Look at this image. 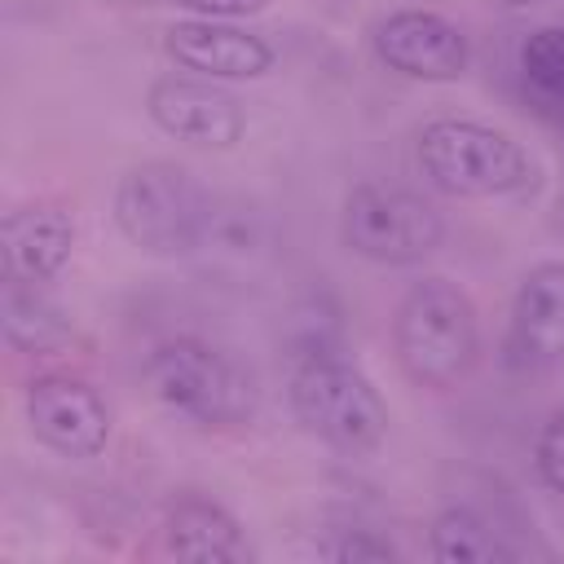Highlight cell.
I'll list each match as a JSON object with an SVG mask.
<instances>
[{
    "label": "cell",
    "instance_id": "cell-1",
    "mask_svg": "<svg viewBox=\"0 0 564 564\" xmlns=\"http://www.w3.org/2000/svg\"><path fill=\"white\" fill-rule=\"evenodd\" d=\"M392 352L410 383L445 392L463 383L480 352L476 304L449 278L414 282L392 313Z\"/></svg>",
    "mask_w": 564,
    "mask_h": 564
},
{
    "label": "cell",
    "instance_id": "cell-2",
    "mask_svg": "<svg viewBox=\"0 0 564 564\" xmlns=\"http://www.w3.org/2000/svg\"><path fill=\"white\" fill-rule=\"evenodd\" d=\"M423 176L454 198H520L538 189L533 154L502 128L480 119H432L419 132Z\"/></svg>",
    "mask_w": 564,
    "mask_h": 564
},
{
    "label": "cell",
    "instance_id": "cell-3",
    "mask_svg": "<svg viewBox=\"0 0 564 564\" xmlns=\"http://www.w3.org/2000/svg\"><path fill=\"white\" fill-rule=\"evenodd\" d=\"M286 397H291L295 423L339 454L379 449L388 436V423H392L388 401L375 388V379L335 352L300 361Z\"/></svg>",
    "mask_w": 564,
    "mask_h": 564
},
{
    "label": "cell",
    "instance_id": "cell-4",
    "mask_svg": "<svg viewBox=\"0 0 564 564\" xmlns=\"http://www.w3.org/2000/svg\"><path fill=\"white\" fill-rule=\"evenodd\" d=\"M212 198L203 185L167 159L137 163L115 185V225L145 256H189L203 247Z\"/></svg>",
    "mask_w": 564,
    "mask_h": 564
},
{
    "label": "cell",
    "instance_id": "cell-5",
    "mask_svg": "<svg viewBox=\"0 0 564 564\" xmlns=\"http://www.w3.org/2000/svg\"><path fill=\"white\" fill-rule=\"evenodd\" d=\"M145 383L154 401L207 427H234L251 414V379L203 339L159 344L145 361Z\"/></svg>",
    "mask_w": 564,
    "mask_h": 564
},
{
    "label": "cell",
    "instance_id": "cell-6",
    "mask_svg": "<svg viewBox=\"0 0 564 564\" xmlns=\"http://www.w3.org/2000/svg\"><path fill=\"white\" fill-rule=\"evenodd\" d=\"M339 238L370 264H419L441 247L445 220L423 194L366 181L344 198Z\"/></svg>",
    "mask_w": 564,
    "mask_h": 564
},
{
    "label": "cell",
    "instance_id": "cell-7",
    "mask_svg": "<svg viewBox=\"0 0 564 564\" xmlns=\"http://www.w3.org/2000/svg\"><path fill=\"white\" fill-rule=\"evenodd\" d=\"M145 115L159 132L203 145V150H229L247 132L242 101L220 84L203 75H163L145 93Z\"/></svg>",
    "mask_w": 564,
    "mask_h": 564
},
{
    "label": "cell",
    "instance_id": "cell-8",
    "mask_svg": "<svg viewBox=\"0 0 564 564\" xmlns=\"http://www.w3.org/2000/svg\"><path fill=\"white\" fill-rule=\"evenodd\" d=\"M26 427L62 458H97L110 441V405L75 375H40L26 383Z\"/></svg>",
    "mask_w": 564,
    "mask_h": 564
},
{
    "label": "cell",
    "instance_id": "cell-9",
    "mask_svg": "<svg viewBox=\"0 0 564 564\" xmlns=\"http://www.w3.org/2000/svg\"><path fill=\"white\" fill-rule=\"evenodd\" d=\"M375 57L405 79L454 84V79H463L471 48H467L463 26L449 22L445 13L397 9L375 26Z\"/></svg>",
    "mask_w": 564,
    "mask_h": 564
},
{
    "label": "cell",
    "instance_id": "cell-10",
    "mask_svg": "<svg viewBox=\"0 0 564 564\" xmlns=\"http://www.w3.org/2000/svg\"><path fill=\"white\" fill-rule=\"evenodd\" d=\"M502 352L520 375H538L564 361V260H542L520 278Z\"/></svg>",
    "mask_w": 564,
    "mask_h": 564
},
{
    "label": "cell",
    "instance_id": "cell-11",
    "mask_svg": "<svg viewBox=\"0 0 564 564\" xmlns=\"http://www.w3.org/2000/svg\"><path fill=\"white\" fill-rule=\"evenodd\" d=\"M163 48L176 66L203 79H260L273 70V44L220 18H189L167 26Z\"/></svg>",
    "mask_w": 564,
    "mask_h": 564
},
{
    "label": "cell",
    "instance_id": "cell-12",
    "mask_svg": "<svg viewBox=\"0 0 564 564\" xmlns=\"http://www.w3.org/2000/svg\"><path fill=\"white\" fill-rule=\"evenodd\" d=\"M75 251V216L62 203H26L13 207L0 225V256L4 278L48 282L66 269Z\"/></svg>",
    "mask_w": 564,
    "mask_h": 564
},
{
    "label": "cell",
    "instance_id": "cell-13",
    "mask_svg": "<svg viewBox=\"0 0 564 564\" xmlns=\"http://www.w3.org/2000/svg\"><path fill=\"white\" fill-rule=\"evenodd\" d=\"M163 538H167V551L176 560H194V564L247 560V542H242L238 520L203 494H185L172 502V511L163 520Z\"/></svg>",
    "mask_w": 564,
    "mask_h": 564
},
{
    "label": "cell",
    "instance_id": "cell-14",
    "mask_svg": "<svg viewBox=\"0 0 564 564\" xmlns=\"http://www.w3.org/2000/svg\"><path fill=\"white\" fill-rule=\"evenodd\" d=\"M75 326L66 317V308L44 291V282H22L9 278L4 282V339L22 352H57L62 344H70Z\"/></svg>",
    "mask_w": 564,
    "mask_h": 564
},
{
    "label": "cell",
    "instance_id": "cell-15",
    "mask_svg": "<svg viewBox=\"0 0 564 564\" xmlns=\"http://www.w3.org/2000/svg\"><path fill=\"white\" fill-rule=\"evenodd\" d=\"M427 551H432L436 564H494V560H511V546L471 507H445L432 520Z\"/></svg>",
    "mask_w": 564,
    "mask_h": 564
},
{
    "label": "cell",
    "instance_id": "cell-16",
    "mask_svg": "<svg viewBox=\"0 0 564 564\" xmlns=\"http://www.w3.org/2000/svg\"><path fill=\"white\" fill-rule=\"evenodd\" d=\"M520 75L551 101H564V26H538L520 44Z\"/></svg>",
    "mask_w": 564,
    "mask_h": 564
},
{
    "label": "cell",
    "instance_id": "cell-17",
    "mask_svg": "<svg viewBox=\"0 0 564 564\" xmlns=\"http://www.w3.org/2000/svg\"><path fill=\"white\" fill-rule=\"evenodd\" d=\"M533 463H538L542 485H551L555 494H564V410H555V414L542 423Z\"/></svg>",
    "mask_w": 564,
    "mask_h": 564
},
{
    "label": "cell",
    "instance_id": "cell-18",
    "mask_svg": "<svg viewBox=\"0 0 564 564\" xmlns=\"http://www.w3.org/2000/svg\"><path fill=\"white\" fill-rule=\"evenodd\" d=\"M330 555L339 564H388V560H397V546L383 533H375V529H357L344 542H335Z\"/></svg>",
    "mask_w": 564,
    "mask_h": 564
},
{
    "label": "cell",
    "instance_id": "cell-19",
    "mask_svg": "<svg viewBox=\"0 0 564 564\" xmlns=\"http://www.w3.org/2000/svg\"><path fill=\"white\" fill-rule=\"evenodd\" d=\"M181 9H189L194 18H220V22H234V18H251L260 13L269 0H176Z\"/></svg>",
    "mask_w": 564,
    "mask_h": 564
},
{
    "label": "cell",
    "instance_id": "cell-20",
    "mask_svg": "<svg viewBox=\"0 0 564 564\" xmlns=\"http://www.w3.org/2000/svg\"><path fill=\"white\" fill-rule=\"evenodd\" d=\"M507 4H529V0H507Z\"/></svg>",
    "mask_w": 564,
    "mask_h": 564
}]
</instances>
